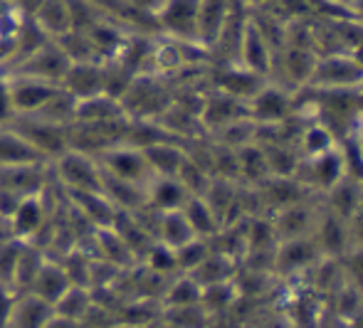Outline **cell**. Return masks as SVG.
I'll return each instance as SVG.
<instances>
[{"instance_id":"obj_10","label":"cell","mask_w":363,"mask_h":328,"mask_svg":"<svg viewBox=\"0 0 363 328\" xmlns=\"http://www.w3.org/2000/svg\"><path fill=\"white\" fill-rule=\"evenodd\" d=\"M33 18L35 25L50 40H62L72 33V5H69V0H40Z\"/></svg>"},{"instance_id":"obj_2","label":"cell","mask_w":363,"mask_h":328,"mask_svg":"<svg viewBox=\"0 0 363 328\" xmlns=\"http://www.w3.org/2000/svg\"><path fill=\"white\" fill-rule=\"evenodd\" d=\"M69 64H72V60H69L67 50L62 47V43L48 38L45 43H40L33 52L20 60L15 74L38 77V79L52 81V84L62 86V79H65V74H67Z\"/></svg>"},{"instance_id":"obj_20","label":"cell","mask_w":363,"mask_h":328,"mask_svg":"<svg viewBox=\"0 0 363 328\" xmlns=\"http://www.w3.org/2000/svg\"><path fill=\"white\" fill-rule=\"evenodd\" d=\"M198 299H201V286H198L196 279L178 281L171 289V296H168V301L176 306H191V304H196Z\"/></svg>"},{"instance_id":"obj_6","label":"cell","mask_w":363,"mask_h":328,"mask_svg":"<svg viewBox=\"0 0 363 328\" xmlns=\"http://www.w3.org/2000/svg\"><path fill=\"white\" fill-rule=\"evenodd\" d=\"M62 89L77 101L106 91V67L99 60H72L62 79Z\"/></svg>"},{"instance_id":"obj_23","label":"cell","mask_w":363,"mask_h":328,"mask_svg":"<svg viewBox=\"0 0 363 328\" xmlns=\"http://www.w3.org/2000/svg\"><path fill=\"white\" fill-rule=\"evenodd\" d=\"M121 3L131 5V8L141 10V13H148V15H156L158 5L163 3V0H121Z\"/></svg>"},{"instance_id":"obj_21","label":"cell","mask_w":363,"mask_h":328,"mask_svg":"<svg viewBox=\"0 0 363 328\" xmlns=\"http://www.w3.org/2000/svg\"><path fill=\"white\" fill-rule=\"evenodd\" d=\"M18 119L13 106V94H10V81L8 77H0V126H10Z\"/></svg>"},{"instance_id":"obj_19","label":"cell","mask_w":363,"mask_h":328,"mask_svg":"<svg viewBox=\"0 0 363 328\" xmlns=\"http://www.w3.org/2000/svg\"><path fill=\"white\" fill-rule=\"evenodd\" d=\"M23 247H25V239H10V242L0 244V286H5V289H13Z\"/></svg>"},{"instance_id":"obj_11","label":"cell","mask_w":363,"mask_h":328,"mask_svg":"<svg viewBox=\"0 0 363 328\" xmlns=\"http://www.w3.org/2000/svg\"><path fill=\"white\" fill-rule=\"evenodd\" d=\"M69 286H72V279H69V274H67V266L48 259V262L40 266L38 276H35L33 286H30L28 291L35 296H40L43 301H48L50 306H55L65 294H67Z\"/></svg>"},{"instance_id":"obj_25","label":"cell","mask_w":363,"mask_h":328,"mask_svg":"<svg viewBox=\"0 0 363 328\" xmlns=\"http://www.w3.org/2000/svg\"><path fill=\"white\" fill-rule=\"evenodd\" d=\"M351 5H354V10L361 15V18H363V0H354V3H351Z\"/></svg>"},{"instance_id":"obj_26","label":"cell","mask_w":363,"mask_h":328,"mask_svg":"<svg viewBox=\"0 0 363 328\" xmlns=\"http://www.w3.org/2000/svg\"><path fill=\"white\" fill-rule=\"evenodd\" d=\"M0 43H3V33H0Z\"/></svg>"},{"instance_id":"obj_12","label":"cell","mask_w":363,"mask_h":328,"mask_svg":"<svg viewBox=\"0 0 363 328\" xmlns=\"http://www.w3.org/2000/svg\"><path fill=\"white\" fill-rule=\"evenodd\" d=\"M52 316H55V309L48 301L30 294V291H23V294H18V299H15L13 319H10L8 328H43Z\"/></svg>"},{"instance_id":"obj_15","label":"cell","mask_w":363,"mask_h":328,"mask_svg":"<svg viewBox=\"0 0 363 328\" xmlns=\"http://www.w3.org/2000/svg\"><path fill=\"white\" fill-rule=\"evenodd\" d=\"M158 232H161V239L166 247L178 249L186 242L196 239V232H193L191 222L186 220L183 210H168V213H158Z\"/></svg>"},{"instance_id":"obj_27","label":"cell","mask_w":363,"mask_h":328,"mask_svg":"<svg viewBox=\"0 0 363 328\" xmlns=\"http://www.w3.org/2000/svg\"><path fill=\"white\" fill-rule=\"evenodd\" d=\"M252 3H262V0H252Z\"/></svg>"},{"instance_id":"obj_16","label":"cell","mask_w":363,"mask_h":328,"mask_svg":"<svg viewBox=\"0 0 363 328\" xmlns=\"http://www.w3.org/2000/svg\"><path fill=\"white\" fill-rule=\"evenodd\" d=\"M91 306H94V299H91L89 289L79 284H72L67 294H65L52 309H55V314L62 316V319H69V321H74V324H79V321H84V316L89 314Z\"/></svg>"},{"instance_id":"obj_22","label":"cell","mask_w":363,"mask_h":328,"mask_svg":"<svg viewBox=\"0 0 363 328\" xmlns=\"http://www.w3.org/2000/svg\"><path fill=\"white\" fill-rule=\"evenodd\" d=\"M15 299H18V291L0 286V328H8L10 326V319H13V309H15Z\"/></svg>"},{"instance_id":"obj_24","label":"cell","mask_w":363,"mask_h":328,"mask_svg":"<svg viewBox=\"0 0 363 328\" xmlns=\"http://www.w3.org/2000/svg\"><path fill=\"white\" fill-rule=\"evenodd\" d=\"M43 328H77V324H74V321L62 319V316H57V314H55L52 319H50L48 324H45Z\"/></svg>"},{"instance_id":"obj_13","label":"cell","mask_w":363,"mask_h":328,"mask_svg":"<svg viewBox=\"0 0 363 328\" xmlns=\"http://www.w3.org/2000/svg\"><path fill=\"white\" fill-rule=\"evenodd\" d=\"M316 81L329 86H349L363 81V64L349 57H331L316 67Z\"/></svg>"},{"instance_id":"obj_1","label":"cell","mask_w":363,"mask_h":328,"mask_svg":"<svg viewBox=\"0 0 363 328\" xmlns=\"http://www.w3.org/2000/svg\"><path fill=\"white\" fill-rule=\"evenodd\" d=\"M57 178L69 193H101V166L91 153L67 148L55 158Z\"/></svg>"},{"instance_id":"obj_18","label":"cell","mask_w":363,"mask_h":328,"mask_svg":"<svg viewBox=\"0 0 363 328\" xmlns=\"http://www.w3.org/2000/svg\"><path fill=\"white\" fill-rule=\"evenodd\" d=\"M45 262H48V257H45L43 249H38V247H33L30 242H25L23 254H20V262H18V271H15L13 289L18 291V294L28 291L30 286H33L35 276H38L40 266H43Z\"/></svg>"},{"instance_id":"obj_3","label":"cell","mask_w":363,"mask_h":328,"mask_svg":"<svg viewBox=\"0 0 363 328\" xmlns=\"http://www.w3.org/2000/svg\"><path fill=\"white\" fill-rule=\"evenodd\" d=\"M10 94H13V106L18 116H35L57 96V91L62 89L60 84L52 81L38 79V77L28 74H10Z\"/></svg>"},{"instance_id":"obj_14","label":"cell","mask_w":363,"mask_h":328,"mask_svg":"<svg viewBox=\"0 0 363 328\" xmlns=\"http://www.w3.org/2000/svg\"><path fill=\"white\" fill-rule=\"evenodd\" d=\"M30 161H45V158L13 126H0V168Z\"/></svg>"},{"instance_id":"obj_8","label":"cell","mask_w":363,"mask_h":328,"mask_svg":"<svg viewBox=\"0 0 363 328\" xmlns=\"http://www.w3.org/2000/svg\"><path fill=\"white\" fill-rule=\"evenodd\" d=\"M233 18V0H198V43L211 47L223 40Z\"/></svg>"},{"instance_id":"obj_9","label":"cell","mask_w":363,"mask_h":328,"mask_svg":"<svg viewBox=\"0 0 363 328\" xmlns=\"http://www.w3.org/2000/svg\"><path fill=\"white\" fill-rule=\"evenodd\" d=\"M45 193L40 196H28L18 203V208L10 215V225H13V232L18 239L30 242L33 237H38L45 227V220H48V208H45Z\"/></svg>"},{"instance_id":"obj_4","label":"cell","mask_w":363,"mask_h":328,"mask_svg":"<svg viewBox=\"0 0 363 328\" xmlns=\"http://www.w3.org/2000/svg\"><path fill=\"white\" fill-rule=\"evenodd\" d=\"M99 166L109 176L119 178V181L139 183V186H146L153 178V171L144 156V148L111 146L106 151H101Z\"/></svg>"},{"instance_id":"obj_7","label":"cell","mask_w":363,"mask_h":328,"mask_svg":"<svg viewBox=\"0 0 363 328\" xmlns=\"http://www.w3.org/2000/svg\"><path fill=\"white\" fill-rule=\"evenodd\" d=\"M45 173H48V161L5 166L0 168V191L15 193L18 198L40 196V193H45V181H48Z\"/></svg>"},{"instance_id":"obj_17","label":"cell","mask_w":363,"mask_h":328,"mask_svg":"<svg viewBox=\"0 0 363 328\" xmlns=\"http://www.w3.org/2000/svg\"><path fill=\"white\" fill-rule=\"evenodd\" d=\"M242 55H245V64L250 72L259 74V72L267 69L269 62V47L264 43L262 33H259L255 25H247L242 33Z\"/></svg>"},{"instance_id":"obj_5","label":"cell","mask_w":363,"mask_h":328,"mask_svg":"<svg viewBox=\"0 0 363 328\" xmlns=\"http://www.w3.org/2000/svg\"><path fill=\"white\" fill-rule=\"evenodd\" d=\"M156 28L183 43H198V0H163L156 10Z\"/></svg>"}]
</instances>
